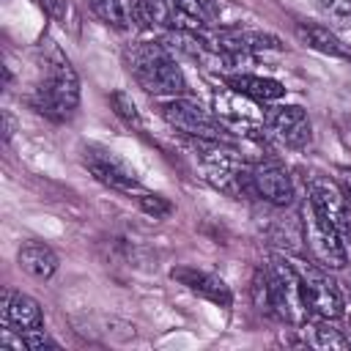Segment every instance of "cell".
Wrapping results in <instances>:
<instances>
[{
  "mask_svg": "<svg viewBox=\"0 0 351 351\" xmlns=\"http://www.w3.org/2000/svg\"><path fill=\"white\" fill-rule=\"evenodd\" d=\"M296 271H299V280H302V291H304V302L313 313V318H340L343 310H346V302H343V293L337 288V282L324 271L318 269L315 263H307V261H293Z\"/></svg>",
  "mask_w": 351,
  "mask_h": 351,
  "instance_id": "obj_6",
  "label": "cell"
},
{
  "mask_svg": "<svg viewBox=\"0 0 351 351\" xmlns=\"http://www.w3.org/2000/svg\"><path fill=\"white\" fill-rule=\"evenodd\" d=\"M258 101L225 88L214 96V110H217V118L230 129V132H239V134H258L263 126H266V112H258L255 110Z\"/></svg>",
  "mask_w": 351,
  "mask_h": 351,
  "instance_id": "obj_8",
  "label": "cell"
},
{
  "mask_svg": "<svg viewBox=\"0 0 351 351\" xmlns=\"http://www.w3.org/2000/svg\"><path fill=\"white\" fill-rule=\"evenodd\" d=\"M85 167L93 173L96 181H101L104 186H112L118 192L126 195H143V184L137 181V176L121 162L115 159L110 151L104 148H85Z\"/></svg>",
  "mask_w": 351,
  "mask_h": 351,
  "instance_id": "obj_10",
  "label": "cell"
},
{
  "mask_svg": "<svg viewBox=\"0 0 351 351\" xmlns=\"http://www.w3.org/2000/svg\"><path fill=\"white\" fill-rule=\"evenodd\" d=\"M269 285H271V302H274V315H280L288 324L304 326L310 324L313 313L304 302V291H302V280L299 271L293 266V261L285 258H274L269 263Z\"/></svg>",
  "mask_w": 351,
  "mask_h": 351,
  "instance_id": "obj_3",
  "label": "cell"
},
{
  "mask_svg": "<svg viewBox=\"0 0 351 351\" xmlns=\"http://www.w3.org/2000/svg\"><path fill=\"white\" fill-rule=\"evenodd\" d=\"M310 343L318 346V348H351V337H346L343 329H335L329 324V318H315Z\"/></svg>",
  "mask_w": 351,
  "mask_h": 351,
  "instance_id": "obj_20",
  "label": "cell"
},
{
  "mask_svg": "<svg viewBox=\"0 0 351 351\" xmlns=\"http://www.w3.org/2000/svg\"><path fill=\"white\" fill-rule=\"evenodd\" d=\"M313 5L332 25H337V27L351 25V0H313Z\"/></svg>",
  "mask_w": 351,
  "mask_h": 351,
  "instance_id": "obj_22",
  "label": "cell"
},
{
  "mask_svg": "<svg viewBox=\"0 0 351 351\" xmlns=\"http://www.w3.org/2000/svg\"><path fill=\"white\" fill-rule=\"evenodd\" d=\"M3 118H5V137H11V134H14V129H16V123H14L11 112H3Z\"/></svg>",
  "mask_w": 351,
  "mask_h": 351,
  "instance_id": "obj_26",
  "label": "cell"
},
{
  "mask_svg": "<svg viewBox=\"0 0 351 351\" xmlns=\"http://www.w3.org/2000/svg\"><path fill=\"white\" fill-rule=\"evenodd\" d=\"M337 184H340L343 192L351 197V167H340V170H337Z\"/></svg>",
  "mask_w": 351,
  "mask_h": 351,
  "instance_id": "obj_25",
  "label": "cell"
},
{
  "mask_svg": "<svg viewBox=\"0 0 351 351\" xmlns=\"http://www.w3.org/2000/svg\"><path fill=\"white\" fill-rule=\"evenodd\" d=\"M126 69L134 77V82L151 96L173 99L186 93V77L165 44H154V41L132 44L126 49Z\"/></svg>",
  "mask_w": 351,
  "mask_h": 351,
  "instance_id": "obj_1",
  "label": "cell"
},
{
  "mask_svg": "<svg viewBox=\"0 0 351 351\" xmlns=\"http://www.w3.org/2000/svg\"><path fill=\"white\" fill-rule=\"evenodd\" d=\"M296 38L321 52V55H332V58H346L351 60V47L326 25H315V22H296Z\"/></svg>",
  "mask_w": 351,
  "mask_h": 351,
  "instance_id": "obj_16",
  "label": "cell"
},
{
  "mask_svg": "<svg viewBox=\"0 0 351 351\" xmlns=\"http://www.w3.org/2000/svg\"><path fill=\"white\" fill-rule=\"evenodd\" d=\"M252 184L258 197L271 206H288L293 200V184L288 170L280 162H258L252 165Z\"/></svg>",
  "mask_w": 351,
  "mask_h": 351,
  "instance_id": "obj_11",
  "label": "cell"
},
{
  "mask_svg": "<svg viewBox=\"0 0 351 351\" xmlns=\"http://www.w3.org/2000/svg\"><path fill=\"white\" fill-rule=\"evenodd\" d=\"M19 340H22V348L27 351H44V348H58V343L49 337V332L41 326H33V329H25L19 332Z\"/></svg>",
  "mask_w": 351,
  "mask_h": 351,
  "instance_id": "obj_24",
  "label": "cell"
},
{
  "mask_svg": "<svg viewBox=\"0 0 351 351\" xmlns=\"http://www.w3.org/2000/svg\"><path fill=\"white\" fill-rule=\"evenodd\" d=\"M16 263L25 274H30L33 280H41V282L58 271V255L44 241H25L16 252Z\"/></svg>",
  "mask_w": 351,
  "mask_h": 351,
  "instance_id": "obj_18",
  "label": "cell"
},
{
  "mask_svg": "<svg viewBox=\"0 0 351 351\" xmlns=\"http://www.w3.org/2000/svg\"><path fill=\"white\" fill-rule=\"evenodd\" d=\"M170 277L176 282H181L186 291H192V293H197V296H203V299H208V302H214L219 307H230L233 304V293H230L228 282L222 277H217V274H208V271L195 269V266H176L170 271Z\"/></svg>",
  "mask_w": 351,
  "mask_h": 351,
  "instance_id": "obj_12",
  "label": "cell"
},
{
  "mask_svg": "<svg viewBox=\"0 0 351 351\" xmlns=\"http://www.w3.org/2000/svg\"><path fill=\"white\" fill-rule=\"evenodd\" d=\"M93 14L118 30L126 27H148V16L143 8V0H88Z\"/></svg>",
  "mask_w": 351,
  "mask_h": 351,
  "instance_id": "obj_15",
  "label": "cell"
},
{
  "mask_svg": "<svg viewBox=\"0 0 351 351\" xmlns=\"http://www.w3.org/2000/svg\"><path fill=\"white\" fill-rule=\"evenodd\" d=\"M0 315H3V326L14 329V332H25V329H33V326L44 324L41 304L33 296H27L22 291H11V288L3 291Z\"/></svg>",
  "mask_w": 351,
  "mask_h": 351,
  "instance_id": "obj_14",
  "label": "cell"
},
{
  "mask_svg": "<svg viewBox=\"0 0 351 351\" xmlns=\"http://www.w3.org/2000/svg\"><path fill=\"white\" fill-rule=\"evenodd\" d=\"M211 41L228 55H261V52H280L282 44L271 33L261 30H217Z\"/></svg>",
  "mask_w": 351,
  "mask_h": 351,
  "instance_id": "obj_13",
  "label": "cell"
},
{
  "mask_svg": "<svg viewBox=\"0 0 351 351\" xmlns=\"http://www.w3.org/2000/svg\"><path fill=\"white\" fill-rule=\"evenodd\" d=\"M162 118L181 134L192 137V140H214V143H230V129L211 115L208 110H203L197 101L184 99V96H173L162 101Z\"/></svg>",
  "mask_w": 351,
  "mask_h": 351,
  "instance_id": "obj_4",
  "label": "cell"
},
{
  "mask_svg": "<svg viewBox=\"0 0 351 351\" xmlns=\"http://www.w3.org/2000/svg\"><path fill=\"white\" fill-rule=\"evenodd\" d=\"M137 206H140L148 217H154V219H167V217L173 214V203H170L167 197L156 195V192H143V195H137Z\"/></svg>",
  "mask_w": 351,
  "mask_h": 351,
  "instance_id": "obj_23",
  "label": "cell"
},
{
  "mask_svg": "<svg viewBox=\"0 0 351 351\" xmlns=\"http://www.w3.org/2000/svg\"><path fill=\"white\" fill-rule=\"evenodd\" d=\"M176 5V27L173 30H200L211 22L208 0H173Z\"/></svg>",
  "mask_w": 351,
  "mask_h": 351,
  "instance_id": "obj_19",
  "label": "cell"
},
{
  "mask_svg": "<svg viewBox=\"0 0 351 351\" xmlns=\"http://www.w3.org/2000/svg\"><path fill=\"white\" fill-rule=\"evenodd\" d=\"M266 129L288 148H304L313 140V126L299 104H280L266 110Z\"/></svg>",
  "mask_w": 351,
  "mask_h": 351,
  "instance_id": "obj_9",
  "label": "cell"
},
{
  "mask_svg": "<svg viewBox=\"0 0 351 351\" xmlns=\"http://www.w3.org/2000/svg\"><path fill=\"white\" fill-rule=\"evenodd\" d=\"M307 195L326 214V219L340 233L346 247H351V197L343 192V186L326 176L313 173V176H307Z\"/></svg>",
  "mask_w": 351,
  "mask_h": 351,
  "instance_id": "obj_7",
  "label": "cell"
},
{
  "mask_svg": "<svg viewBox=\"0 0 351 351\" xmlns=\"http://www.w3.org/2000/svg\"><path fill=\"white\" fill-rule=\"evenodd\" d=\"M225 85L258 104H266V101H277L285 96V85L280 80H271V77H261V74H228L225 77Z\"/></svg>",
  "mask_w": 351,
  "mask_h": 351,
  "instance_id": "obj_17",
  "label": "cell"
},
{
  "mask_svg": "<svg viewBox=\"0 0 351 351\" xmlns=\"http://www.w3.org/2000/svg\"><path fill=\"white\" fill-rule=\"evenodd\" d=\"M110 107L112 112L126 123V126H134V129H143V118H140V110L134 104V99L126 93V90H112L110 93Z\"/></svg>",
  "mask_w": 351,
  "mask_h": 351,
  "instance_id": "obj_21",
  "label": "cell"
},
{
  "mask_svg": "<svg viewBox=\"0 0 351 351\" xmlns=\"http://www.w3.org/2000/svg\"><path fill=\"white\" fill-rule=\"evenodd\" d=\"M302 236H304V244L307 250L313 252V258L321 263V266H329V269H343L346 261H348V252H346V241L340 239V233L332 228V222L326 219V214L307 197V203L302 206Z\"/></svg>",
  "mask_w": 351,
  "mask_h": 351,
  "instance_id": "obj_5",
  "label": "cell"
},
{
  "mask_svg": "<svg viewBox=\"0 0 351 351\" xmlns=\"http://www.w3.org/2000/svg\"><path fill=\"white\" fill-rule=\"evenodd\" d=\"M30 104L49 121H71L80 107V77L71 69L69 58L58 49H49L44 58V77L38 80Z\"/></svg>",
  "mask_w": 351,
  "mask_h": 351,
  "instance_id": "obj_2",
  "label": "cell"
}]
</instances>
